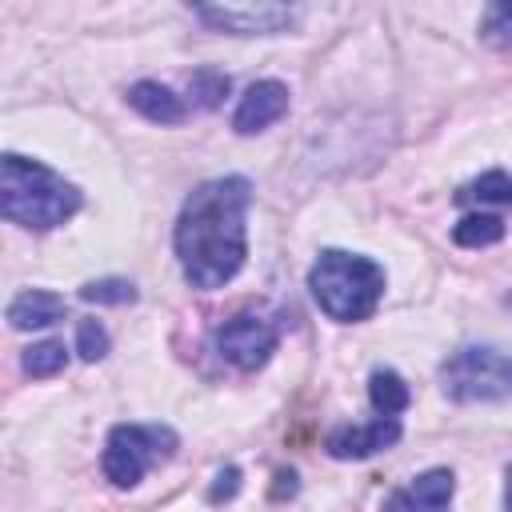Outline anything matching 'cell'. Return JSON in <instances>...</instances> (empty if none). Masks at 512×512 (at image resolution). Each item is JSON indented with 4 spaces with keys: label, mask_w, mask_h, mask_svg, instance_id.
Listing matches in <instances>:
<instances>
[{
    "label": "cell",
    "mask_w": 512,
    "mask_h": 512,
    "mask_svg": "<svg viewBox=\"0 0 512 512\" xmlns=\"http://www.w3.org/2000/svg\"><path fill=\"white\" fill-rule=\"evenodd\" d=\"M248 204L252 184L244 176H216L200 184L176 220L172 244L180 272L192 288H224L248 260Z\"/></svg>",
    "instance_id": "1"
},
{
    "label": "cell",
    "mask_w": 512,
    "mask_h": 512,
    "mask_svg": "<svg viewBox=\"0 0 512 512\" xmlns=\"http://www.w3.org/2000/svg\"><path fill=\"white\" fill-rule=\"evenodd\" d=\"M84 196L76 184H68L60 172H52L40 160H28L20 152H4L0 160V212L4 220L20 228L48 232L80 212Z\"/></svg>",
    "instance_id": "2"
},
{
    "label": "cell",
    "mask_w": 512,
    "mask_h": 512,
    "mask_svg": "<svg viewBox=\"0 0 512 512\" xmlns=\"http://www.w3.org/2000/svg\"><path fill=\"white\" fill-rule=\"evenodd\" d=\"M308 288L324 316H332L340 324H356L376 312V304L384 296V268L368 256H356L344 248H324L308 272Z\"/></svg>",
    "instance_id": "3"
},
{
    "label": "cell",
    "mask_w": 512,
    "mask_h": 512,
    "mask_svg": "<svg viewBox=\"0 0 512 512\" xmlns=\"http://www.w3.org/2000/svg\"><path fill=\"white\" fill-rule=\"evenodd\" d=\"M180 436L168 424H116L104 440V476L116 488H136L144 472L176 452Z\"/></svg>",
    "instance_id": "4"
},
{
    "label": "cell",
    "mask_w": 512,
    "mask_h": 512,
    "mask_svg": "<svg viewBox=\"0 0 512 512\" xmlns=\"http://www.w3.org/2000/svg\"><path fill=\"white\" fill-rule=\"evenodd\" d=\"M440 388H444V396H452L460 404L508 400L512 396V356H504L496 348L468 344L440 364Z\"/></svg>",
    "instance_id": "5"
},
{
    "label": "cell",
    "mask_w": 512,
    "mask_h": 512,
    "mask_svg": "<svg viewBox=\"0 0 512 512\" xmlns=\"http://www.w3.org/2000/svg\"><path fill=\"white\" fill-rule=\"evenodd\" d=\"M276 340H280L276 324H268V320L256 316V312H240V316L224 320L220 332H216V348H220V356H224L228 364H236L240 372H256V368H264L268 356L276 352Z\"/></svg>",
    "instance_id": "6"
},
{
    "label": "cell",
    "mask_w": 512,
    "mask_h": 512,
    "mask_svg": "<svg viewBox=\"0 0 512 512\" xmlns=\"http://www.w3.org/2000/svg\"><path fill=\"white\" fill-rule=\"evenodd\" d=\"M192 12L204 24L232 36H272L296 20V8L288 4H224V8H192Z\"/></svg>",
    "instance_id": "7"
},
{
    "label": "cell",
    "mask_w": 512,
    "mask_h": 512,
    "mask_svg": "<svg viewBox=\"0 0 512 512\" xmlns=\"http://www.w3.org/2000/svg\"><path fill=\"white\" fill-rule=\"evenodd\" d=\"M400 416H372L368 424H344V428H332L324 448L328 456L336 460H364V456H376L384 448H392L400 440Z\"/></svg>",
    "instance_id": "8"
},
{
    "label": "cell",
    "mask_w": 512,
    "mask_h": 512,
    "mask_svg": "<svg viewBox=\"0 0 512 512\" xmlns=\"http://www.w3.org/2000/svg\"><path fill=\"white\" fill-rule=\"evenodd\" d=\"M288 112V88L280 80H256L248 84V92L240 96L236 112H232V128L240 136H252V132H264L272 128L280 116Z\"/></svg>",
    "instance_id": "9"
},
{
    "label": "cell",
    "mask_w": 512,
    "mask_h": 512,
    "mask_svg": "<svg viewBox=\"0 0 512 512\" xmlns=\"http://www.w3.org/2000/svg\"><path fill=\"white\" fill-rule=\"evenodd\" d=\"M452 492H456V476L448 468H432L412 484H404L400 492H392L388 512H448Z\"/></svg>",
    "instance_id": "10"
},
{
    "label": "cell",
    "mask_w": 512,
    "mask_h": 512,
    "mask_svg": "<svg viewBox=\"0 0 512 512\" xmlns=\"http://www.w3.org/2000/svg\"><path fill=\"white\" fill-rule=\"evenodd\" d=\"M64 312H68V304H64V296H56V292H48V288H28V292H20L12 304H8V324L12 328H48V324H56V320H64Z\"/></svg>",
    "instance_id": "11"
},
{
    "label": "cell",
    "mask_w": 512,
    "mask_h": 512,
    "mask_svg": "<svg viewBox=\"0 0 512 512\" xmlns=\"http://www.w3.org/2000/svg\"><path fill=\"white\" fill-rule=\"evenodd\" d=\"M128 104H132L144 120H152V124H180V120H184V100H180L172 88L156 84V80L132 84V88H128Z\"/></svg>",
    "instance_id": "12"
},
{
    "label": "cell",
    "mask_w": 512,
    "mask_h": 512,
    "mask_svg": "<svg viewBox=\"0 0 512 512\" xmlns=\"http://www.w3.org/2000/svg\"><path fill=\"white\" fill-rule=\"evenodd\" d=\"M368 400H372L376 416H400V412L412 404V392H408V384H404L400 372L376 368V372L368 376Z\"/></svg>",
    "instance_id": "13"
},
{
    "label": "cell",
    "mask_w": 512,
    "mask_h": 512,
    "mask_svg": "<svg viewBox=\"0 0 512 512\" xmlns=\"http://www.w3.org/2000/svg\"><path fill=\"white\" fill-rule=\"evenodd\" d=\"M452 240L460 248H488V244H500L504 240V220L492 216V212H472L464 216L456 228H452Z\"/></svg>",
    "instance_id": "14"
},
{
    "label": "cell",
    "mask_w": 512,
    "mask_h": 512,
    "mask_svg": "<svg viewBox=\"0 0 512 512\" xmlns=\"http://www.w3.org/2000/svg\"><path fill=\"white\" fill-rule=\"evenodd\" d=\"M456 204H512V176L492 168L456 192Z\"/></svg>",
    "instance_id": "15"
},
{
    "label": "cell",
    "mask_w": 512,
    "mask_h": 512,
    "mask_svg": "<svg viewBox=\"0 0 512 512\" xmlns=\"http://www.w3.org/2000/svg\"><path fill=\"white\" fill-rule=\"evenodd\" d=\"M64 364H68V348L60 340H40V344L24 348V372L36 376V380L64 372Z\"/></svg>",
    "instance_id": "16"
},
{
    "label": "cell",
    "mask_w": 512,
    "mask_h": 512,
    "mask_svg": "<svg viewBox=\"0 0 512 512\" xmlns=\"http://www.w3.org/2000/svg\"><path fill=\"white\" fill-rule=\"evenodd\" d=\"M228 76L224 72H216V68H196L192 72V80H188V92H192V104H200V108H216L224 96H228Z\"/></svg>",
    "instance_id": "17"
},
{
    "label": "cell",
    "mask_w": 512,
    "mask_h": 512,
    "mask_svg": "<svg viewBox=\"0 0 512 512\" xmlns=\"http://www.w3.org/2000/svg\"><path fill=\"white\" fill-rule=\"evenodd\" d=\"M480 36L496 48H512V0L488 4L480 16Z\"/></svg>",
    "instance_id": "18"
},
{
    "label": "cell",
    "mask_w": 512,
    "mask_h": 512,
    "mask_svg": "<svg viewBox=\"0 0 512 512\" xmlns=\"http://www.w3.org/2000/svg\"><path fill=\"white\" fill-rule=\"evenodd\" d=\"M80 296L88 304H132L136 300V288L128 280H120V276H108V280H88L80 288Z\"/></svg>",
    "instance_id": "19"
},
{
    "label": "cell",
    "mask_w": 512,
    "mask_h": 512,
    "mask_svg": "<svg viewBox=\"0 0 512 512\" xmlns=\"http://www.w3.org/2000/svg\"><path fill=\"white\" fill-rule=\"evenodd\" d=\"M76 352H80V360H104V352H108V332H104V324L100 320H80L76 324Z\"/></svg>",
    "instance_id": "20"
},
{
    "label": "cell",
    "mask_w": 512,
    "mask_h": 512,
    "mask_svg": "<svg viewBox=\"0 0 512 512\" xmlns=\"http://www.w3.org/2000/svg\"><path fill=\"white\" fill-rule=\"evenodd\" d=\"M236 492H240V468H232V464H228V468H220V472H216V484H212L208 500H212V504H220V500H232Z\"/></svg>",
    "instance_id": "21"
},
{
    "label": "cell",
    "mask_w": 512,
    "mask_h": 512,
    "mask_svg": "<svg viewBox=\"0 0 512 512\" xmlns=\"http://www.w3.org/2000/svg\"><path fill=\"white\" fill-rule=\"evenodd\" d=\"M504 512H512V468H508V484H504Z\"/></svg>",
    "instance_id": "22"
}]
</instances>
